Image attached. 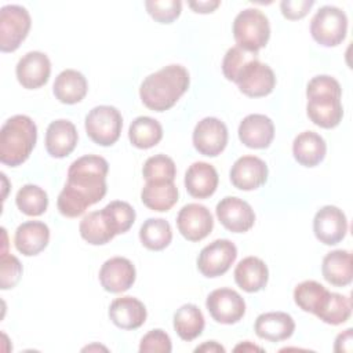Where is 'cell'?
<instances>
[{
    "instance_id": "13",
    "label": "cell",
    "mask_w": 353,
    "mask_h": 353,
    "mask_svg": "<svg viewBox=\"0 0 353 353\" xmlns=\"http://www.w3.org/2000/svg\"><path fill=\"white\" fill-rule=\"evenodd\" d=\"M176 226L186 240L200 241L211 233L214 228V219L205 205L190 203L179 210L176 216Z\"/></svg>"
},
{
    "instance_id": "10",
    "label": "cell",
    "mask_w": 353,
    "mask_h": 353,
    "mask_svg": "<svg viewBox=\"0 0 353 353\" xmlns=\"http://www.w3.org/2000/svg\"><path fill=\"white\" fill-rule=\"evenodd\" d=\"M205 306L211 317L221 324H234L245 313L244 299L232 288H218L210 292Z\"/></svg>"
},
{
    "instance_id": "33",
    "label": "cell",
    "mask_w": 353,
    "mask_h": 353,
    "mask_svg": "<svg viewBox=\"0 0 353 353\" xmlns=\"http://www.w3.org/2000/svg\"><path fill=\"white\" fill-rule=\"evenodd\" d=\"M205 321L201 310L193 305H182L174 314V328L181 339L193 341L201 335Z\"/></svg>"
},
{
    "instance_id": "32",
    "label": "cell",
    "mask_w": 353,
    "mask_h": 353,
    "mask_svg": "<svg viewBox=\"0 0 353 353\" xmlns=\"http://www.w3.org/2000/svg\"><path fill=\"white\" fill-rule=\"evenodd\" d=\"M128 138L135 148L150 149L161 141L163 127L149 116H139L130 124Z\"/></svg>"
},
{
    "instance_id": "16",
    "label": "cell",
    "mask_w": 353,
    "mask_h": 353,
    "mask_svg": "<svg viewBox=\"0 0 353 353\" xmlns=\"http://www.w3.org/2000/svg\"><path fill=\"white\" fill-rule=\"evenodd\" d=\"M15 73L19 84L23 88L36 90L48 81L51 62L44 52L30 51L18 61Z\"/></svg>"
},
{
    "instance_id": "15",
    "label": "cell",
    "mask_w": 353,
    "mask_h": 353,
    "mask_svg": "<svg viewBox=\"0 0 353 353\" xmlns=\"http://www.w3.org/2000/svg\"><path fill=\"white\" fill-rule=\"evenodd\" d=\"M219 222L233 233L248 232L255 223V212L252 207L234 196L223 197L215 208Z\"/></svg>"
},
{
    "instance_id": "44",
    "label": "cell",
    "mask_w": 353,
    "mask_h": 353,
    "mask_svg": "<svg viewBox=\"0 0 353 353\" xmlns=\"http://www.w3.org/2000/svg\"><path fill=\"white\" fill-rule=\"evenodd\" d=\"M352 342H353V330L347 328L336 336L334 350L338 353H350L353 349Z\"/></svg>"
},
{
    "instance_id": "34",
    "label": "cell",
    "mask_w": 353,
    "mask_h": 353,
    "mask_svg": "<svg viewBox=\"0 0 353 353\" xmlns=\"http://www.w3.org/2000/svg\"><path fill=\"white\" fill-rule=\"evenodd\" d=\"M139 239L143 247L150 251H161L172 240L171 225L163 218H149L139 229Z\"/></svg>"
},
{
    "instance_id": "17",
    "label": "cell",
    "mask_w": 353,
    "mask_h": 353,
    "mask_svg": "<svg viewBox=\"0 0 353 353\" xmlns=\"http://www.w3.org/2000/svg\"><path fill=\"white\" fill-rule=\"evenodd\" d=\"M230 182L240 190H255L268 181V165L256 156H243L230 168Z\"/></svg>"
},
{
    "instance_id": "8",
    "label": "cell",
    "mask_w": 353,
    "mask_h": 353,
    "mask_svg": "<svg viewBox=\"0 0 353 353\" xmlns=\"http://www.w3.org/2000/svg\"><path fill=\"white\" fill-rule=\"evenodd\" d=\"M32 19L22 6L8 4L0 10V50L3 52L15 51L26 39Z\"/></svg>"
},
{
    "instance_id": "7",
    "label": "cell",
    "mask_w": 353,
    "mask_h": 353,
    "mask_svg": "<svg viewBox=\"0 0 353 353\" xmlns=\"http://www.w3.org/2000/svg\"><path fill=\"white\" fill-rule=\"evenodd\" d=\"M312 37L324 47L341 44L347 33L346 14L334 6L321 7L310 21Z\"/></svg>"
},
{
    "instance_id": "18",
    "label": "cell",
    "mask_w": 353,
    "mask_h": 353,
    "mask_svg": "<svg viewBox=\"0 0 353 353\" xmlns=\"http://www.w3.org/2000/svg\"><path fill=\"white\" fill-rule=\"evenodd\" d=\"M132 262L123 256H113L103 262L99 270V283L108 292L120 294L127 291L135 281Z\"/></svg>"
},
{
    "instance_id": "5",
    "label": "cell",
    "mask_w": 353,
    "mask_h": 353,
    "mask_svg": "<svg viewBox=\"0 0 353 353\" xmlns=\"http://www.w3.org/2000/svg\"><path fill=\"white\" fill-rule=\"evenodd\" d=\"M233 37L237 47L258 52L263 48L270 37V25L268 17L256 8L240 11L233 21Z\"/></svg>"
},
{
    "instance_id": "22",
    "label": "cell",
    "mask_w": 353,
    "mask_h": 353,
    "mask_svg": "<svg viewBox=\"0 0 353 353\" xmlns=\"http://www.w3.org/2000/svg\"><path fill=\"white\" fill-rule=\"evenodd\" d=\"M50 241V229L44 222L28 221L15 230V248L25 256L40 254Z\"/></svg>"
},
{
    "instance_id": "23",
    "label": "cell",
    "mask_w": 353,
    "mask_h": 353,
    "mask_svg": "<svg viewBox=\"0 0 353 353\" xmlns=\"http://www.w3.org/2000/svg\"><path fill=\"white\" fill-rule=\"evenodd\" d=\"M145 305L134 296L116 298L109 306L112 323L123 330H137L146 320Z\"/></svg>"
},
{
    "instance_id": "14",
    "label": "cell",
    "mask_w": 353,
    "mask_h": 353,
    "mask_svg": "<svg viewBox=\"0 0 353 353\" xmlns=\"http://www.w3.org/2000/svg\"><path fill=\"white\" fill-rule=\"evenodd\" d=\"M313 232L320 243L325 245H335L346 236V215L335 205H324L314 215Z\"/></svg>"
},
{
    "instance_id": "1",
    "label": "cell",
    "mask_w": 353,
    "mask_h": 353,
    "mask_svg": "<svg viewBox=\"0 0 353 353\" xmlns=\"http://www.w3.org/2000/svg\"><path fill=\"white\" fill-rule=\"evenodd\" d=\"M108 161L95 154H85L74 160L68 170V182L61 190L57 207L66 218H77L106 194Z\"/></svg>"
},
{
    "instance_id": "28",
    "label": "cell",
    "mask_w": 353,
    "mask_h": 353,
    "mask_svg": "<svg viewBox=\"0 0 353 353\" xmlns=\"http://www.w3.org/2000/svg\"><path fill=\"white\" fill-rule=\"evenodd\" d=\"M323 277L335 287H345L352 283L353 265L352 254L346 250H335L323 258Z\"/></svg>"
},
{
    "instance_id": "3",
    "label": "cell",
    "mask_w": 353,
    "mask_h": 353,
    "mask_svg": "<svg viewBox=\"0 0 353 353\" xmlns=\"http://www.w3.org/2000/svg\"><path fill=\"white\" fill-rule=\"evenodd\" d=\"M306 97V113L310 121L316 125L328 130L336 127L342 121V88L338 80L328 74L313 77L307 83Z\"/></svg>"
},
{
    "instance_id": "9",
    "label": "cell",
    "mask_w": 353,
    "mask_h": 353,
    "mask_svg": "<svg viewBox=\"0 0 353 353\" xmlns=\"http://www.w3.org/2000/svg\"><path fill=\"white\" fill-rule=\"evenodd\" d=\"M237 258L236 245L226 239H218L205 245L197 258V269L205 277L225 274Z\"/></svg>"
},
{
    "instance_id": "47",
    "label": "cell",
    "mask_w": 353,
    "mask_h": 353,
    "mask_svg": "<svg viewBox=\"0 0 353 353\" xmlns=\"http://www.w3.org/2000/svg\"><path fill=\"white\" fill-rule=\"evenodd\" d=\"M234 350H236V352H237V350H243V352H244V350H262V349L258 347V346H255V345L252 346V345H250L248 342H245V343H241V345L236 346Z\"/></svg>"
},
{
    "instance_id": "42",
    "label": "cell",
    "mask_w": 353,
    "mask_h": 353,
    "mask_svg": "<svg viewBox=\"0 0 353 353\" xmlns=\"http://www.w3.org/2000/svg\"><path fill=\"white\" fill-rule=\"evenodd\" d=\"M172 350L171 339L163 330H152L143 335L139 345L141 353H170Z\"/></svg>"
},
{
    "instance_id": "41",
    "label": "cell",
    "mask_w": 353,
    "mask_h": 353,
    "mask_svg": "<svg viewBox=\"0 0 353 353\" xmlns=\"http://www.w3.org/2000/svg\"><path fill=\"white\" fill-rule=\"evenodd\" d=\"M22 276L19 259L11 254H1L0 259V288L10 290L18 284Z\"/></svg>"
},
{
    "instance_id": "24",
    "label": "cell",
    "mask_w": 353,
    "mask_h": 353,
    "mask_svg": "<svg viewBox=\"0 0 353 353\" xmlns=\"http://www.w3.org/2000/svg\"><path fill=\"white\" fill-rule=\"evenodd\" d=\"M254 330L261 339L280 342L288 339L294 334L295 321L288 313L268 312L256 317Z\"/></svg>"
},
{
    "instance_id": "6",
    "label": "cell",
    "mask_w": 353,
    "mask_h": 353,
    "mask_svg": "<svg viewBox=\"0 0 353 353\" xmlns=\"http://www.w3.org/2000/svg\"><path fill=\"white\" fill-rule=\"evenodd\" d=\"M84 125L92 142L101 146H110L120 138L123 117L114 106L99 105L87 113Z\"/></svg>"
},
{
    "instance_id": "37",
    "label": "cell",
    "mask_w": 353,
    "mask_h": 353,
    "mask_svg": "<svg viewBox=\"0 0 353 353\" xmlns=\"http://www.w3.org/2000/svg\"><path fill=\"white\" fill-rule=\"evenodd\" d=\"M116 234L125 233L135 222V210L125 201L114 200L102 208Z\"/></svg>"
},
{
    "instance_id": "35",
    "label": "cell",
    "mask_w": 353,
    "mask_h": 353,
    "mask_svg": "<svg viewBox=\"0 0 353 353\" xmlns=\"http://www.w3.org/2000/svg\"><path fill=\"white\" fill-rule=\"evenodd\" d=\"M17 207L21 212L29 216H39L46 212L48 207V196L44 189L37 185H23L15 197Z\"/></svg>"
},
{
    "instance_id": "11",
    "label": "cell",
    "mask_w": 353,
    "mask_h": 353,
    "mask_svg": "<svg viewBox=\"0 0 353 353\" xmlns=\"http://www.w3.org/2000/svg\"><path fill=\"white\" fill-rule=\"evenodd\" d=\"M236 84L239 90L250 98L269 95L276 85V76L270 66L262 63L258 58L250 61L240 72Z\"/></svg>"
},
{
    "instance_id": "12",
    "label": "cell",
    "mask_w": 353,
    "mask_h": 353,
    "mask_svg": "<svg viewBox=\"0 0 353 353\" xmlns=\"http://www.w3.org/2000/svg\"><path fill=\"white\" fill-rule=\"evenodd\" d=\"M192 138L200 154L215 157L226 148L228 128L225 123L216 117H204L196 124Z\"/></svg>"
},
{
    "instance_id": "30",
    "label": "cell",
    "mask_w": 353,
    "mask_h": 353,
    "mask_svg": "<svg viewBox=\"0 0 353 353\" xmlns=\"http://www.w3.org/2000/svg\"><path fill=\"white\" fill-rule=\"evenodd\" d=\"M142 203L159 212L171 210L178 201V189L174 182H146L141 192Z\"/></svg>"
},
{
    "instance_id": "31",
    "label": "cell",
    "mask_w": 353,
    "mask_h": 353,
    "mask_svg": "<svg viewBox=\"0 0 353 353\" xmlns=\"http://www.w3.org/2000/svg\"><path fill=\"white\" fill-rule=\"evenodd\" d=\"M80 236L92 245H102L109 243L116 233L110 228L108 218L103 211H92L84 215L79 226Z\"/></svg>"
},
{
    "instance_id": "43",
    "label": "cell",
    "mask_w": 353,
    "mask_h": 353,
    "mask_svg": "<svg viewBox=\"0 0 353 353\" xmlns=\"http://www.w3.org/2000/svg\"><path fill=\"white\" fill-rule=\"evenodd\" d=\"M313 0H283L280 3V10L284 18L290 21H296L303 18L313 7Z\"/></svg>"
},
{
    "instance_id": "2",
    "label": "cell",
    "mask_w": 353,
    "mask_h": 353,
    "mask_svg": "<svg viewBox=\"0 0 353 353\" xmlns=\"http://www.w3.org/2000/svg\"><path fill=\"white\" fill-rule=\"evenodd\" d=\"M189 72L182 65H168L149 74L141 84L139 97L142 103L154 112L171 109L188 91Z\"/></svg>"
},
{
    "instance_id": "4",
    "label": "cell",
    "mask_w": 353,
    "mask_h": 353,
    "mask_svg": "<svg viewBox=\"0 0 353 353\" xmlns=\"http://www.w3.org/2000/svg\"><path fill=\"white\" fill-rule=\"evenodd\" d=\"M37 141V127L25 114L10 117L0 130V161L18 167L28 160Z\"/></svg>"
},
{
    "instance_id": "38",
    "label": "cell",
    "mask_w": 353,
    "mask_h": 353,
    "mask_svg": "<svg viewBox=\"0 0 353 353\" xmlns=\"http://www.w3.org/2000/svg\"><path fill=\"white\" fill-rule=\"evenodd\" d=\"M350 314H352L350 298L336 292H331L324 310L317 317L327 324L338 325L347 321Z\"/></svg>"
},
{
    "instance_id": "27",
    "label": "cell",
    "mask_w": 353,
    "mask_h": 353,
    "mask_svg": "<svg viewBox=\"0 0 353 353\" xmlns=\"http://www.w3.org/2000/svg\"><path fill=\"white\" fill-rule=\"evenodd\" d=\"M52 91L59 102L73 105L87 95L88 84L83 73L74 69H65L55 77Z\"/></svg>"
},
{
    "instance_id": "29",
    "label": "cell",
    "mask_w": 353,
    "mask_h": 353,
    "mask_svg": "<svg viewBox=\"0 0 353 353\" xmlns=\"http://www.w3.org/2000/svg\"><path fill=\"white\" fill-rule=\"evenodd\" d=\"M330 294L331 291H328L323 284L314 280H306L295 287L294 301L303 312L319 316L324 310L330 299Z\"/></svg>"
},
{
    "instance_id": "45",
    "label": "cell",
    "mask_w": 353,
    "mask_h": 353,
    "mask_svg": "<svg viewBox=\"0 0 353 353\" xmlns=\"http://www.w3.org/2000/svg\"><path fill=\"white\" fill-rule=\"evenodd\" d=\"M189 7L194 11V12H199V14H208V12H212L215 11L219 6H221V1L219 0H199V1H189L188 3Z\"/></svg>"
},
{
    "instance_id": "46",
    "label": "cell",
    "mask_w": 353,
    "mask_h": 353,
    "mask_svg": "<svg viewBox=\"0 0 353 353\" xmlns=\"http://www.w3.org/2000/svg\"><path fill=\"white\" fill-rule=\"evenodd\" d=\"M194 352H205V353H216V352H225V347L221 346L219 343H216L215 341H210L203 343L201 346H197L194 349Z\"/></svg>"
},
{
    "instance_id": "19",
    "label": "cell",
    "mask_w": 353,
    "mask_h": 353,
    "mask_svg": "<svg viewBox=\"0 0 353 353\" xmlns=\"http://www.w3.org/2000/svg\"><path fill=\"white\" fill-rule=\"evenodd\" d=\"M240 141L251 149H265L274 138V124L265 114H248L239 125Z\"/></svg>"
},
{
    "instance_id": "21",
    "label": "cell",
    "mask_w": 353,
    "mask_h": 353,
    "mask_svg": "<svg viewBox=\"0 0 353 353\" xmlns=\"http://www.w3.org/2000/svg\"><path fill=\"white\" fill-rule=\"evenodd\" d=\"M218 172L210 163L196 161L185 174V188L192 197L207 199L218 188Z\"/></svg>"
},
{
    "instance_id": "26",
    "label": "cell",
    "mask_w": 353,
    "mask_h": 353,
    "mask_svg": "<svg viewBox=\"0 0 353 353\" xmlns=\"http://www.w3.org/2000/svg\"><path fill=\"white\" fill-rule=\"evenodd\" d=\"M268 279V266L256 256H247L241 259L234 269V281L245 292H258L265 288Z\"/></svg>"
},
{
    "instance_id": "39",
    "label": "cell",
    "mask_w": 353,
    "mask_h": 353,
    "mask_svg": "<svg viewBox=\"0 0 353 353\" xmlns=\"http://www.w3.org/2000/svg\"><path fill=\"white\" fill-rule=\"evenodd\" d=\"M258 58V52H251V51H245L240 47H232L226 51L223 61H222V72L223 76L229 80V81H234L237 80L240 72L243 70V68L252 59Z\"/></svg>"
},
{
    "instance_id": "25",
    "label": "cell",
    "mask_w": 353,
    "mask_h": 353,
    "mask_svg": "<svg viewBox=\"0 0 353 353\" xmlns=\"http://www.w3.org/2000/svg\"><path fill=\"white\" fill-rule=\"evenodd\" d=\"M327 153V145L323 137L314 131L298 134L292 142L294 159L305 167H316L323 161Z\"/></svg>"
},
{
    "instance_id": "40",
    "label": "cell",
    "mask_w": 353,
    "mask_h": 353,
    "mask_svg": "<svg viewBox=\"0 0 353 353\" xmlns=\"http://www.w3.org/2000/svg\"><path fill=\"white\" fill-rule=\"evenodd\" d=\"M148 14L160 23H171L182 11V3L179 0H148L145 1Z\"/></svg>"
},
{
    "instance_id": "36",
    "label": "cell",
    "mask_w": 353,
    "mask_h": 353,
    "mask_svg": "<svg viewBox=\"0 0 353 353\" xmlns=\"http://www.w3.org/2000/svg\"><path fill=\"white\" fill-rule=\"evenodd\" d=\"M142 175L146 182H174L176 167L171 157L154 154L145 161Z\"/></svg>"
},
{
    "instance_id": "20",
    "label": "cell",
    "mask_w": 353,
    "mask_h": 353,
    "mask_svg": "<svg viewBox=\"0 0 353 353\" xmlns=\"http://www.w3.org/2000/svg\"><path fill=\"white\" fill-rule=\"evenodd\" d=\"M77 130L65 119L51 121L46 131V149L51 157L62 159L70 154L77 145Z\"/></svg>"
}]
</instances>
